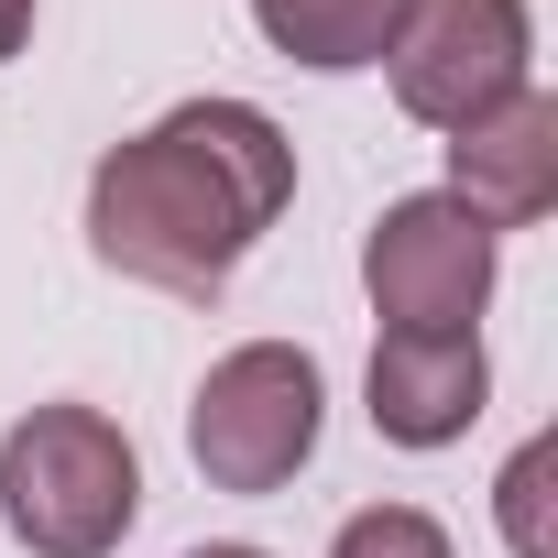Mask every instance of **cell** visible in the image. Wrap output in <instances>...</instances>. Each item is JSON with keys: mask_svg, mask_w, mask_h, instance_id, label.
Returning a JSON list of instances; mask_svg holds the SVG:
<instances>
[{"mask_svg": "<svg viewBox=\"0 0 558 558\" xmlns=\"http://www.w3.org/2000/svg\"><path fill=\"white\" fill-rule=\"evenodd\" d=\"M286 197H296V143L286 132L252 99H186L154 132L99 154L88 252L110 274H132V286H154V296L208 307L241 274V252L286 219Z\"/></svg>", "mask_w": 558, "mask_h": 558, "instance_id": "obj_1", "label": "cell"}, {"mask_svg": "<svg viewBox=\"0 0 558 558\" xmlns=\"http://www.w3.org/2000/svg\"><path fill=\"white\" fill-rule=\"evenodd\" d=\"M143 514V460L99 405H34L0 438V525L34 558H110Z\"/></svg>", "mask_w": 558, "mask_h": 558, "instance_id": "obj_2", "label": "cell"}, {"mask_svg": "<svg viewBox=\"0 0 558 558\" xmlns=\"http://www.w3.org/2000/svg\"><path fill=\"white\" fill-rule=\"evenodd\" d=\"M318 416H329V384L296 340H241L230 362H208L186 405V449L208 493H286L318 460Z\"/></svg>", "mask_w": 558, "mask_h": 558, "instance_id": "obj_3", "label": "cell"}, {"mask_svg": "<svg viewBox=\"0 0 558 558\" xmlns=\"http://www.w3.org/2000/svg\"><path fill=\"white\" fill-rule=\"evenodd\" d=\"M525 56H536L525 0H405V23H395V45H384L395 99H405V121H427V132H471L482 110H504L514 88H536Z\"/></svg>", "mask_w": 558, "mask_h": 558, "instance_id": "obj_4", "label": "cell"}, {"mask_svg": "<svg viewBox=\"0 0 558 558\" xmlns=\"http://www.w3.org/2000/svg\"><path fill=\"white\" fill-rule=\"evenodd\" d=\"M362 286H373V318H395L405 340H471V318L493 296V230L449 186L395 197L362 241Z\"/></svg>", "mask_w": 558, "mask_h": 558, "instance_id": "obj_5", "label": "cell"}, {"mask_svg": "<svg viewBox=\"0 0 558 558\" xmlns=\"http://www.w3.org/2000/svg\"><path fill=\"white\" fill-rule=\"evenodd\" d=\"M449 197L482 230H525L558 208V99L514 88L504 110H482L471 132H449Z\"/></svg>", "mask_w": 558, "mask_h": 558, "instance_id": "obj_6", "label": "cell"}, {"mask_svg": "<svg viewBox=\"0 0 558 558\" xmlns=\"http://www.w3.org/2000/svg\"><path fill=\"white\" fill-rule=\"evenodd\" d=\"M482 395H493L482 340H405V329H384V351H373V427H384L395 449H449V438H471Z\"/></svg>", "mask_w": 558, "mask_h": 558, "instance_id": "obj_7", "label": "cell"}, {"mask_svg": "<svg viewBox=\"0 0 558 558\" xmlns=\"http://www.w3.org/2000/svg\"><path fill=\"white\" fill-rule=\"evenodd\" d=\"M263 45L286 66H318V77H351V66H384L405 0H252Z\"/></svg>", "mask_w": 558, "mask_h": 558, "instance_id": "obj_8", "label": "cell"}, {"mask_svg": "<svg viewBox=\"0 0 558 558\" xmlns=\"http://www.w3.org/2000/svg\"><path fill=\"white\" fill-rule=\"evenodd\" d=\"M547 482H558V438H525V449L504 460V493H493V514H504V547H514V558H558Z\"/></svg>", "mask_w": 558, "mask_h": 558, "instance_id": "obj_9", "label": "cell"}, {"mask_svg": "<svg viewBox=\"0 0 558 558\" xmlns=\"http://www.w3.org/2000/svg\"><path fill=\"white\" fill-rule=\"evenodd\" d=\"M329 558H460V547H449L438 514H416V504H373V514H351V525L329 536Z\"/></svg>", "mask_w": 558, "mask_h": 558, "instance_id": "obj_10", "label": "cell"}, {"mask_svg": "<svg viewBox=\"0 0 558 558\" xmlns=\"http://www.w3.org/2000/svg\"><path fill=\"white\" fill-rule=\"evenodd\" d=\"M23 34H34V0H0V66L23 56Z\"/></svg>", "mask_w": 558, "mask_h": 558, "instance_id": "obj_11", "label": "cell"}, {"mask_svg": "<svg viewBox=\"0 0 558 558\" xmlns=\"http://www.w3.org/2000/svg\"><path fill=\"white\" fill-rule=\"evenodd\" d=\"M186 558H263V547H186Z\"/></svg>", "mask_w": 558, "mask_h": 558, "instance_id": "obj_12", "label": "cell"}]
</instances>
